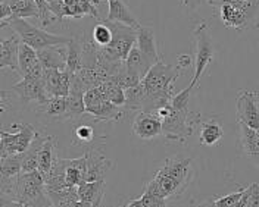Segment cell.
Wrapping results in <instances>:
<instances>
[{
    "label": "cell",
    "mask_w": 259,
    "mask_h": 207,
    "mask_svg": "<svg viewBox=\"0 0 259 207\" xmlns=\"http://www.w3.org/2000/svg\"><path fill=\"white\" fill-rule=\"evenodd\" d=\"M192 163L193 159L190 158H171L165 160L163 166L155 174L153 179L159 184L166 198L178 197L187 190L193 179Z\"/></svg>",
    "instance_id": "cell-1"
},
{
    "label": "cell",
    "mask_w": 259,
    "mask_h": 207,
    "mask_svg": "<svg viewBox=\"0 0 259 207\" xmlns=\"http://www.w3.org/2000/svg\"><path fill=\"white\" fill-rule=\"evenodd\" d=\"M6 27H9L12 31L15 32L19 37L21 43L30 46L37 51H40L43 48L56 47V46H66L72 40L69 37L50 34V32L41 30V28H37V27L31 25L30 22H27L24 18H14V19L8 21L2 28H6Z\"/></svg>",
    "instance_id": "cell-2"
},
{
    "label": "cell",
    "mask_w": 259,
    "mask_h": 207,
    "mask_svg": "<svg viewBox=\"0 0 259 207\" xmlns=\"http://www.w3.org/2000/svg\"><path fill=\"white\" fill-rule=\"evenodd\" d=\"M200 124V113L186 111L171 112L169 116L162 119V135L168 141L184 144L192 137L196 127Z\"/></svg>",
    "instance_id": "cell-3"
},
{
    "label": "cell",
    "mask_w": 259,
    "mask_h": 207,
    "mask_svg": "<svg viewBox=\"0 0 259 207\" xmlns=\"http://www.w3.org/2000/svg\"><path fill=\"white\" fill-rule=\"evenodd\" d=\"M181 68L172 66V65L163 64L159 61L155 64L150 71L146 74V77L142 81L145 85L146 91L149 94H156L168 98H172L176 96V88H174V81L181 75Z\"/></svg>",
    "instance_id": "cell-4"
},
{
    "label": "cell",
    "mask_w": 259,
    "mask_h": 207,
    "mask_svg": "<svg viewBox=\"0 0 259 207\" xmlns=\"http://www.w3.org/2000/svg\"><path fill=\"white\" fill-rule=\"evenodd\" d=\"M194 38V75L190 82V87L194 88L203 72L208 69L210 62L213 61V44L210 38L209 27L206 22H200L193 31Z\"/></svg>",
    "instance_id": "cell-5"
},
{
    "label": "cell",
    "mask_w": 259,
    "mask_h": 207,
    "mask_svg": "<svg viewBox=\"0 0 259 207\" xmlns=\"http://www.w3.org/2000/svg\"><path fill=\"white\" fill-rule=\"evenodd\" d=\"M14 127L18 128V132H6L5 129L0 132V159L12 154H22L25 153L32 141L40 137L38 132L32 128L30 124H14Z\"/></svg>",
    "instance_id": "cell-6"
},
{
    "label": "cell",
    "mask_w": 259,
    "mask_h": 207,
    "mask_svg": "<svg viewBox=\"0 0 259 207\" xmlns=\"http://www.w3.org/2000/svg\"><path fill=\"white\" fill-rule=\"evenodd\" d=\"M111 30H112L113 38L112 43L109 46H106V48L113 53L115 56H118L121 61H127L131 48L136 46L137 41V31L130 28L127 25L122 24H116V22H106Z\"/></svg>",
    "instance_id": "cell-7"
},
{
    "label": "cell",
    "mask_w": 259,
    "mask_h": 207,
    "mask_svg": "<svg viewBox=\"0 0 259 207\" xmlns=\"http://www.w3.org/2000/svg\"><path fill=\"white\" fill-rule=\"evenodd\" d=\"M239 122H243L253 129H259L258 93L252 90H242L236 100Z\"/></svg>",
    "instance_id": "cell-8"
},
{
    "label": "cell",
    "mask_w": 259,
    "mask_h": 207,
    "mask_svg": "<svg viewBox=\"0 0 259 207\" xmlns=\"http://www.w3.org/2000/svg\"><path fill=\"white\" fill-rule=\"evenodd\" d=\"M12 91L21 98L24 105H28L31 101L38 103V106L45 105L49 100L46 84L45 80H31V78H22L12 87Z\"/></svg>",
    "instance_id": "cell-9"
},
{
    "label": "cell",
    "mask_w": 259,
    "mask_h": 207,
    "mask_svg": "<svg viewBox=\"0 0 259 207\" xmlns=\"http://www.w3.org/2000/svg\"><path fill=\"white\" fill-rule=\"evenodd\" d=\"M85 163H87V179L85 182H95V181H103L109 169L112 168V160L106 159L103 154L102 147H90L85 154Z\"/></svg>",
    "instance_id": "cell-10"
},
{
    "label": "cell",
    "mask_w": 259,
    "mask_h": 207,
    "mask_svg": "<svg viewBox=\"0 0 259 207\" xmlns=\"http://www.w3.org/2000/svg\"><path fill=\"white\" fill-rule=\"evenodd\" d=\"M133 132L140 140H153L162 135V119L156 113L139 112L133 121Z\"/></svg>",
    "instance_id": "cell-11"
},
{
    "label": "cell",
    "mask_w": 259,
    "mask_h": 207,
    "mask_svg": "<svg viewBox=\"0 0 259 207\" xmlns=\"http://www.w3.org/2000/svg\"><path fill=\"white\" fill-rule=\"evenodd\" d=\"M105 22L122 24L136 31L142 27V24L137 21L136 16L133 15V12L130 11V8L122 0H112L108 3V16H106Z\"/></svg>",
    "instance_id": "cell-12"
},
{
    "label": "cell",
    "mask_w": 259,
    "mask_h": 207,
    "mask_svg": "<svg viewBox=\"0 0 259 207\" xmlns=\"http://www.w3.org/2000/svg\"><path fill=\"white\" fill-rule=\"evenodd\" d=\"M220 14H221V19L224 22V25L228 28H234L237 31H243L247 27L252 25L250 19L247 14L243 11L242 8H239L234 3H223L220 6Z\"/></svg>",
    "instance_id": "cell-13"
},
{
    "label": "cell",
    "mask_w": 259,
    "mask_h": 207,
    "mask_svg": "<svg viewBox=\"0 0 259 207\" xmlns=\"http://www.w3.org/2000/svg\"><path fill=\"white\" fill-rule=\"evenodd\" d=\"M19 46L21 40L18 35L0 41V68H11L19 74Z\"/></svg>",
    "instance_id": "cell-14"
},
{
    "label": "cell",
    "mask_w": 259,
    "mask_h": 207,
    "mask_svg": "<svg viewBox=\"0 0 259 207\" xmlns=\"http://www.w3.org/2000/svg\"><path fill=\"white\" fill-rule=\"evenodd\" d=\"M38 53V61L43 69H66V47L56 46V47L43 48Z\"/></svg>",
    "instance_id": "cell-15"
},
{
    "label": "cell",
    "mask_w": 259,
    "mask_h": 207,
    "mask_svg": "<svg viewBox=\"0 0 259 207\" xmlns=\"http://www.w3.org/2000/svg\"><path fill=\"white\" fill-rule=\"evenodd\" d=\"M87 15L100 21L97 6H95L90 0H64V18L80 19Z\"/></svg>",
    "instance_id": "cell-16"
},
{
    "label": "cell",
    "mask_w": 259,
    "mask_h": 207,
    "mask_svg": "<svg viewBox=\"0 0 259 207\" xmlns=\"http://www.w3.org/2000/svg\"><path fill=\"white\" fill-rule=\"evenodd\" d=\"M87 113L95 116V119L100 122H118L125 116L127 111L124 106H116L111 101L105 100L100 105H97L96 108L89 109Z\"/></svg>",
    "instance_id": "cell-17"
},
{
    "label": "cell",
    "mask_w": 259,
    "mask_h": 207,
    "mask_svg": "<svg viewBox=\"0 0 259 207\" xmlns=\"http://www.w3.org/2000/svg\"><path fill=\"white\" fill-rule=\"evenodd\" d=\"M240 125V144L243 151L250 160L259 165V135L258 131L250 128L249 125L239 122Z\"/></svg>",
    "instance_id": "cell-18"
},
{
    "label": "cell",
    "mask_w": 259,
    "mask_h": 207,
    "mask_svg": "<svg viewBox=\"0 0 259 207\" xmlns=\"http://www.w3.org/2000/svg\"><path fill=\"white\" fill-rule=\"evenodd\" d=\"M136 46L140 48L146 56L153 62L158 64L161 61L158 48H156V40H155V32L150 27H140L137 30V41Z\"/></svg>",
    "instance_id": "cell-19"
},
{
    "label": "cell",
    "mask_w": 259,
    "mask_h": 207,
    "mask_svg": "<svg viewBox=\"0 0 259 207\" xmlns=\"http://www.w3.org/2000/svg\"><path fill=\"white\" fill-rule=\"evenodd\" d=\"M153 65L155 64H153V62H152V61H150V59H149L137 46H134V47L131 48L128 58H127V61H125V68L128 69L131 74L137 75L142 81H143V78L146 77V74L150 71V68H152Z\"/></svg>",
    "instance_id": "cell-20"
},
{
    "label": "cell",
    "mask_w": 259,
    "mask_h": 207,
    "mask_svg": "<svg viewBox=\"0 0 259 207\" xmlns=\"http://www.w3.org/2000/svg\"><path fill=\"white\" fill-rule=\"evenodd\" d=\"M105 194H106L105 181L84 182L78 187V198L81 201H87V203L93 204L95 207H100Z\"/></svg>",
    "instance_id": "cell-21"
},
{
    "label": "cell",
    "mask_w": 259,
    "mask_h": 207,
    "mask_svg": "<svg viewBox=\"0 0 259 207\" xmlns=\"http://www.w3.org/2000/svg\"><path fill=\"white\" fill-rule=\"evenodd\" d=\"M66 184L68 187H80L87 179V163L85 158L78 159H66Z\"/></svg>",
    "instance_id": "cell-22"
},
{
    "label": "cell",
    "mask_w": 259,
    "mask_h": 207,
    "mask_svg": "<svg viewBox=\"0 0 259 207\" xmlns=\"http://www.w3.org/2000/svg\"><path fill=\"white\" fill-rule=\"evenodd\" d=\"M55 150H56L55 137H48L43 147H41V150H40V153H38V171L41 172L43 176L48 175L49 171L52 169V166L55 163V160L59 158Z\"/></svg>",
    "instance_id": "cell-23"
},
{
    "label": "cell",
    "mask_w": 259,
    "mask_h": 207,
    "mask_svg": "<svg viewBox=\"0 0 259 207\" xmlns=\"http://www.w3.org/2000/svg\"><path fill=\"white\" fill-rule=\"evenodd\" d=\"M223 137H224L223 127L215 119H209L200 125L199 141L202 145H215L217 143H220Z\"/></svg>",
    "instance_id": "cell-24"
},
{
    "label": "cell",
    "mask_w": 259,
    "mask_h": 207,
    "mask_svg": "<svg viewBox=\"0 0 259 207\" xmlns=\"http://www.w3.org/2000/svg\"><path fill=\"white\" fill-rule=\"evenodd\" d=\"M48 137H37L30 148L22 153V172H34L38 171V153L43 147Z\"/></svg>",
    "instance_id": "cell-25"
},
{
    "label": "cell",
    "mask_w": 259,
    "mask_h": 207,
    "mask_svg": "<svg viewBox=\"0 0 259 207\" xmlns=\"http://www.w3.org/2000/svg\"><path fill=\"white\" fill-rule=\"evenodd\" d=\"M82 65V43L77 38H72L66 44V71L72 75L77 74Z\"/></svg>",
    "instance_id": "cell-26"
},
{
    "label": "cell",
    "mask_w": 259,
    "mask_h": 207,
    "mask_svg": "<svg viewBox=\"0 0 259 207\" xmlns=\"http://www.w3.org/2000/svg\"><path fill=\"white\" fill-rule=\"evenodd\" d=\"M6 2L12 12L14 18H40V11L37 8L35 0H2Z\"/></svg>",
    "instance_id": "cell-27"
},
{
    "label": "cell",
    "mask_w": 259,
    "mask_h": 207,
    "mask_svg": "<svg viewBox=\"0 0 259 207\" xmlns=\"http://www.w3.org/2000/svg\"><path fill=\"white\" fill-rule=\"evenodd\" d=\"M38 62L40 61H38L37 50L21 43V46H19V75L24 78Z\"/></svg>",
    "instance_id": "cell-28"
},
{
    "label": "cell",
    "mask_w": 259,
    "mask_h": 207,
    "mask_svg": "<svg viewBox=\"0 0 259 207\" xmlns=\"http://www.w3.org/2000/svg\"><path fill=\"white\" fill-rule=\"evenodd\" d=\"M22 172V154H12L0 159V176L12 178Z\"/></svg>",
    "instance_id": "cell-29"
},
{
    "label": "cell",
    "mask_w": 259,
    "mask_h": 207,
    "mask_svg": "<svg viewBox=\"0 0 259 207\" xmlns=\"http://www.w3.org/2000/svg\"><path fill=\"white\" fill-rule=\"evenodd\" d=\"M100 91L106 97L108 101H111L116 106H124L125 105V90H122L119 85H116L112 81H105L102 85H99Z\"/></svg>",
    "instance_id": "cell-30"
},
{
    "label": "cell",
    "mask_w": 259,
    "mask_h": 207,
    "mask_svg": "<svg viewBox=\"0 0 259 207\" xmlns=\"http://www.w3.org/2000/svg\"><path fill=\"white\" fill-rule=\"evenodd\" d=\"M40 108L45 109V115L53 119H65L66 116V97H50Z\"/></svg>",
    "instance_id": "cell-31"
},
{
    "label": "cell",
    "mask_w": 259,
    "mask_h": 207,
    "mask_svg": "<svg viewBox=\"0 0 259 207\" xmlns=\"http://www.w3.org/2000/svg\"><path fill=\"white\" fill-rule=\"evenodd\" d=\"M92 35H93L95 44L99 46V47H106V46H109L112 43V30H111V27L105 21H100L97 24L96 27L93 28V34Z\"/></svg>",
    "instance_id": "cell-32"
},
{
    "label": "cell",
    "mask_w": 259,
    "mask_h": 207,
    "mask_svg": "<svg viewBox=\"0 0 259 207\" xmlns=\"http://www.w3.org/2000/svg\"><path fill=\"white\" fill-rule=\"evenodd\" d=\"M109 81H112L116 85H119L122 90H128V88L137 87L139 84H142V80L137 75L131 74L128 69L125 68V65L118 74H115L112 78H109Z\"/></svg>",
    "instance_id": "cell-33"
},
{
    "label": "cell",
    "mask_w": 259,
    "mask_h": 207,
    "mask_svg": "<svg viewBox=\"0 0 259 207\" xmlns=\"http://www.w3.org/2000/svg\"><path fill=\"white\" fill-rule=\"evenodd\" d=\"M95 137H96V134H95L93 127H90V125H80V127L75 128V131H74V138H75L74 144L77 145V144L93 143Z\"/></svg>",
    "instance_id": "cell-34"
},
{
    "label": "cell",
    "mask_w": 259,
    "mask_h": 207,
    "mask_svg": "<svg viewBox=\"0 0 259 207\" xmlns=\"http://www.w3.org/2000/svg\"><path fill=\"white\" fill-rule=\"evenodd\" d=\"M192 87H186L184 90L176 93V96L171 98V106L176 109V111H186L189 109L187 105H189V98H190V93H192Z\"/></svg>",
    "instance_id": "cell-35"
},
{
    "label": "cell",
    "mask_w": 259,
    "mask_h": 207,
    "mask_svg": "<svg viewBox=\"0 0 259 207\" xmlns=\"http://www.w3.org/2000/svg\"><path fill=\"white\" fill-rule=\"evenodd\" d=\"M35 3H37V8L40 11V18L38 19H40L43 28L50 25V24H53L55 21H58V18L52 14L50 6H49V3L46 0H35Z\"/></svg>",
    "instance_id": "cell-36"
},
{
    "label": "cell",
    "mask_w": 259,
    "mask_h": 207,
    "mask_svg": "<svg viewBox=\"0 0 259 207\" xmlns=\"http://www.w3.org/2000/svg\"><path fill=\"white\" fill-rule=\"evenodd\" d=\"M246 188L247 187H242L240 190H237L236 192H231V194H228V195H224V197H221V198H217V200H213L215 201V206L217 207H233L239 200H240V197H242L244 191H246Z\"/></svg>",
    "instance_id": "cell-37"
},
{
    "label": "cell",
    "mask_w": 259,
    "mask_h": 207,
    "mask_svg": "<svg viewBox=\"0 0 259 207\" xmlns=\"http://www.w3.org/2000/svg\"><path fill=\"white\" fill-rule=\"evenodd\" d=\"M140 198H142L143 207H166V198L161 197V195L143 192Z\"/></svg>",
    "instance_id": "cell-38"
},
{
    "label": "cell",
    "mask_w": 259,
    "mask_h": 207,
    "mask_svg": "<svg viewBox=\"0 0 259 207\" xmlns=\"http://www.w3.org/2000/svg\"><path fill=\"white\" fill-rule=\"evenodd\" d=\"M246 207H259V184L256 182L252 184V191H250L249 203Z\"/></svg>",
    "instance_id": "cell-39"
},
{
    "label": "cell",
    "mask_w": 259,
    "mask_h": 207,
    "mask_svg": "<svg viewBox=\"0 0 259 207\" xmlns=\"http://www.w3.org/2000/svg\"><path fill=\"white\" fill-rule=\"evenodd\" d=\"M250 191H252V184L246 188V191L243 194L242 197H240V200L234 204L233 207H246L247 206V203H249V197H250Z\"/></svg>",
    "instance_id": "cell-40"
},
{
    "label": "cell",
    "mask_w": 259,
    "mask_h": 207,
    "mask_svg": "<svg viewBox=\"0 0 259 207\" xmlns=\"http://www.w3.org/2000/svg\"><path fill=\"white\" fill-rule=\"evenodd\" d=\"M0 207H24V204H22L21 201L12 200V198L2 197V198H0Z\"/></svg>",
    "instance_id": "cell-41"
},
{
    "label": "cell",
    "mask_w": 259,
    "mask_h": 207,
    "mask_svg": "<svg viewBox=\"0 0 259 207\" xmlns=\"http://www.w3.org/2000/svg\"><path fill=\"white\" fill-rule=\"evenodd\" d=\"M190 64H192V58H190L189 55H181V56H178V68L186 69Z\"/></svg>",
    "instance_id": "cell-42"
},
{
    "label": "cell",
    "mask_w": 259,
    "mask_h": 207,
    "mask_svg": "<svg viewBox=\"0 0 259 207\" xmlns=\"http://www.w3.org/2000/svg\"><path fill=\"white\" fill-rule=\"evenodd\" d=\"M124 207H143V203H142V198H136V200H131Z\"/></svg>",
    "instance_id": "cell-43"
},
{
    "label": "cell",
    "mask_w": 259,
    "mask_h": 207,
    "mask_svg": "<svg viewBox=\"0 0 259 207\" xmlns=\"http://www.w3.org/2000/svg\"><path fill=\"white\" fill-rule=\"evenodd\" d=\"M72 207H95L93 204H90V203H87V201H81V200H78V201H75L74 203V206Z\"/></svg>",
    "instance_id": "cell-44"
},
{
    "label": "cell",
    "mask_w": 259,
    "mask_h": 207,
    "mask_svg": "<svg viewBox=\"0 0 259 207\" xmlns=\"http://www.w3.org/2000/svg\"><path fill=\"white\" fill-rule=\"evenodd\" d=\"M199 207H217V206H215V201H213V200H208V201H203L202 204H199Z\"/></svg>",
    "instance_id": "cell-45"
},
{
    "label": "cell",
    "mask_w": 259,
    "mask_h": 207,
    "mask_svg": "<svg viewBox=\"0 0 259 207\" xmlns=\"http://www.w3.org/2000/svg\"><path fill=\"white\" fill-rule=\"evenodd\" d=\"M95 6H100V5H105V2H108V0H90Z\"/></svg>",
    "instance_id": "cell-46"
},
{
    "label": "cell",
    "mask_w": 259,
    "mask_h": 207,
    "mask_svg": "<svg viewBox=\"0 0 259 207\" xmlns=\"http://www.w3.org/2000/svg\"><path fill=\"white\" fill-rule=\"evenodd\" d=\"M49 5H53V3H61V2H64V0H46Z\"/></svg>",
    "instance_id": "cell-47"
},
{
    "label": "cell",
    "mask_w": 259,
    "mask_h": 207,
    "mask_svg": "<svg viewBox=\"0 0 259 207\" xmlns=\"http://www.w3.org/2000/svg\"><path fill=\"white\" fill-rule=\"evenodd\" d=\"M256 131H258V135H259V129H256ZM258 168H259V165H258Z\"/></svg>",
    "instance_id": "cell-48"
},
{
    "label": "cell",
    "mask_w": 259,
    "mask_h": 207,
    "mask_svg": "<svg viewBox=\"0 0 259 207\" xmlns=\"http://www.w3.org/2000/svg\"><path fill=\"white\" fill-rule=\"evenodd\" d=\"M109 2H112V0H108V3H109Z\"/></svg>",
    "instance_id": "cell-49"
}]
</instances>
